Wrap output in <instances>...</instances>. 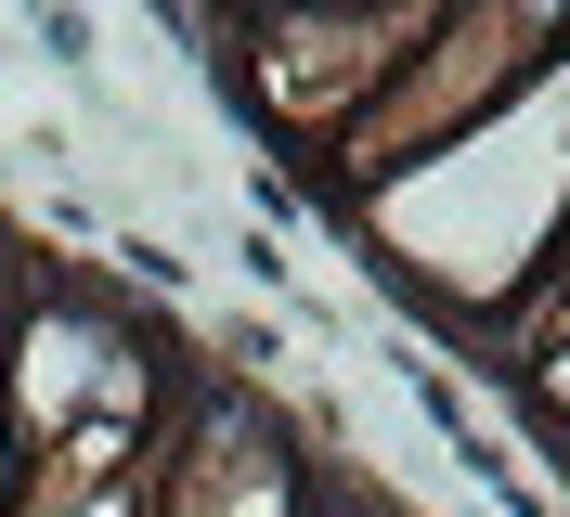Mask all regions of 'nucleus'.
<instances>
[{
	"label": "nucleus",
	"mask_w": 570,
	"mask_h": 517,
	"mask_svg": "<svg viewBox=\"0 0 570 517\" xmlns=\"http://www.w3.org/2000/svg\"><path fill=\"white\" fill-rule=\"evenodd\" d=\"M558 52H570V13H428L415 52L376 78V103L324 142V181H337V195H376V181L428 169L441 142H466L480 117H505Z\"/></svg>",
	"instance_id": "2"
},
{
	"label": "nucleus",
	"mask_w": 570,
	"mask_h": 517,
	"mask_svg": "<svg viewBox=\"0 0 570 517\" xmlns=\"http://www.w3.org/2000/svg\"><path fill=\"white\" fill-rule=\"evenodd\" d=\"M0 324H13V298H0Z\"/></svg>",
	"instance_id": "6"
},
{
	"label": "nucleus",
	"mask_w": 570,
	"mask_h": 517,
	"mask_svg": "<svg viewBox=\"0 0 570 517\" xmlns=\"http://www.w3.org/2000/svg\"><path fill=\"white\" fill-rule=\"evenodd\" d=\"M13 491H27V453H13V427H0V517H13Z\"/></svg>",
	"instance_id": "5"
},
{
	"label": "nucleus",
	"mask_w": 570,
	"mask_h": 517,
	"mask_svg": "<svg viewBox=\"0 0 570 517\" xmlns=\"http://www.w3.org/2000/svg\"><path fill=\"white\" fill-rule=\"evenodd\" d=\"M142 349L156 337L117 324L105 298H78V285L13 298V324H0V427H13V453H52L66 427H91V414L156 427L181 388H169V362H142Z\"/></svg>",
	"instance_id": "3"
},
{
	"label": "nucleus",
	"mask_w": 570,
	"mask_h": 517,
	"mask_svg": "<svg viewBox=\"0 0 570 517\" xmlns=\"http://www.w3.org/2000/svg\"><path fill=\"white\" fill-rule=\"evenodd\" d=\"M66 517H142V491L117 479V491H91V505H66Z\"/></svg>",
	"instance_id": "4"
},
{
	"label": "nucleus",
	"mask_w": 570,
	"mask_h": 517,
	"mask_svg": "<svg viewBox=\"0 0 570 517\" xmlns=\"http://www.w3.org/2000/svg\"><path fill=\"white\" fill-rule=\"evenodd\" d=\"M363 233L390 246V272L428 310H505L519 285H544L558 246H570V52L505 117L441 142L428 169L376 181L363 195Z\"/></svg>",
	"instance_id": "1"
}]
</instances>
